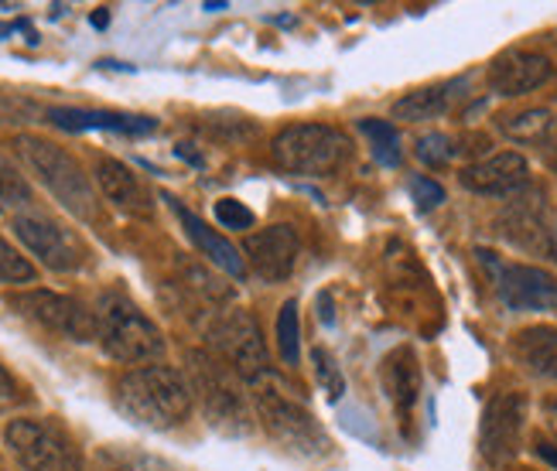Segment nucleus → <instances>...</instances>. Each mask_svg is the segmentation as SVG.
<instances>
[{
	"instance_id": "obj_16",
	"label": "nucleus",
	"mask_w": 557,
	"mask_h": 471,
	"mask_svg": "<svg viewBox=\"0 0 557 471\" xmlns=\"http://www.w3.org/2000/svg\"><path fill=\"white\" fill-rule=\"evenodd\" d=\"M96 185H100V191L107 195V202H113L120 212H127V215L148 219L154 209L148 188H144L134 171L116 158L96 161Z\"/></svg>"
},
{
	"instance_id": "obj_12",
	"label": "nucleus",
	"mask_w": 557,
	"mask_h": 471,
	"mask_svg": "<svg viewBox=\"0 0 557 471\" xmlns=\"http://www.w3.org/2000/svg\"><path fill=\"white\" fill-rule=\"evenodd\" d=\"M523 420H527V400L520 393H496L486 404L479 427V448L482 458L490 464H506L513 461L520 451L523 437Z\"/></svg>"
},
{
	"instance_id": "obj_14",
	"label": "nucleus",
	"mask_w": 557,
	"mask_h": 471,
	"mask_svg": "<svg viewBox=\"0 0 557 471\" xmlns=\"http://www.w3.org/2000/svg\"><path fill=\"white\" fill-rule=\"evenodd\" d=\"M554 79V65L547 55L537 52H503L499 59H493L490 65V89L499 96H523L534 92L541 86H547Z\"/></svg>"
},
{
	"instance_id": "obj_29",
	"label": "nucleus",
	"mask_w": 557,
	"mask_h": 471,
	"mask_svg": "<svg viewBox=\"0 0 557 471\" xmlns=\"http://www.w3.org/2000/svg\"><path fill=\"white\" fill-rule=\"evenodd\" d=\"M414 154L428 164V168H445L451 158H455V140L445 137V134H428L418 140Z\"/></svg>"
},
{
	"instance_id": "obj_1",
	"label": "nucleus",
	"mask_w": 557,
	"mask_h": 471,
	"mask_svg": "<svg viewBox=\"0 0 557 471\" xmlns=\"http://www.w3.org/2000/svg\"><path fill=\"white\" fill-rule=\"evenodd\" d=\"M116 404L140 427L172 431L191 413V383L172 365H144L120 380Z\"/></svg>"
},
{
	"instance_id": "obj_20",
	"label": "nucleus",
	"mask_w": 557,
	"mask_h": 471,
	"mask_svg": "<svg viewBox=\"0 0 557 471\" xmlns=\"http://www.w3.org/2000/svg\"><path fill=\"white\" fill-rule=\"evenodd\" d=\"M48 120L65 131H120V134H151V116H124V113H89V110H48Z\"/></svg>"
},
{
	"instance_id": "obj_35",
	"label": "nucleus",
	"mask_w": 557,
	"mask_h": 471,
	"mask_svg": "<svg viewBox=\"0 0 557 471\" xmlns=\"http://www.w3.org/2000/svg\"><path fill=\"white\" fill-rule=\"evenodd\" d=\"M322 318L332 325V301H329V294H322Z\"/></svg>"
},
{
	"instance_id": "obj_31",
	"label": "nucleus",
	"mask_w": 557,
	"mask_h": 471,
	"mask_svg": "<svg viewBox=\"0 0 557 471\" xmlns=\"http://www.w3.org/2000/svg\"><path fill=\"white\" fill-rule=\"evenodd\" d=\"M215 219H220L226 230H250L253 226V212L244 202H236V198H220V202H215Z\"/></svg>"
},
{
	"instance_id": "obj_6",
	"label": "nucleus",
	"mask_w": 557,
	"mask_h": 471,
	"mask_svg": "<svg viewBox=\"0 0 557 471\" xmlns=\"http://www.w3.org/2000/svg\"><path fill=\"white\" fill-rule=\"evenodd\" d=\"M188 376H191V393H199L212 427H220L226 434L250 431V413L244 396L236 389V373L220 356L188 352Z\"/></svg>"
},
{
	"instance_id": "obj_23",
	"label": "nucleus",
	"mask_w": 557,
	"mask_h": 471,
	"mask_svg": "<svg viewBox=\"0 0 557 471\" xmlns=\"http://www.w3.org/2000/svg\"><path fill=\"white\" fill-rule=\"evenodd\" d=\"M503 134L510 140H520V144H541L547 140L554 120L547 110H523V113H513V116H503L499 120Z\"/></svg>"
},
{
	"instance_id": "obj_17",
	"label": "nucleus",
	"mask_w": 557,
	"mask_h": 471,
	"mask_svg": "<svg viewBox=\"0 0 557 471\" xmlns=\"http://www.w3.org/2000/svg\"><path fill=\"white\" fill-rule=\"evenodd\" d=\"M164 202H172V209H175V215L182 219V226H185L188 239L199 246L202 257H206L209 263H215L220 270H226V274L236 277V281H239V277H247V260H244V253H239L230 239H223L220 233H212L196 212H188L182 202H175L172 195H164Z\"/></svg>"
},
{
	"instance_id": "obj_27",
	"label": "nucleus",
	"mask_w": 557,
	"mask_h": 471,
	"mask_svg": "<svg viewBox=\"0 0 557 471\" xmlns=\"http://www.w3.org/2000/svg\"><path fill=\"white\" fill-rule=\"evenodd\" d=\"M311 362H314V380H319L325 396H329V400H338V396L346 393V376H343V369H338V362L332 359V352L314 349Z\"/></svg>"
},
{
	"instance_id": "obj_3",
	"label": "nucleus",
	"mask_w": 557,
	"mask_h": 471,
	"mask_svg": "<svg viewBox=\"0 0 557 471\" xmlns=\"http://www.w3.org/2000/svg\"><path fill=\"white\" fill-rule=\"evenodd\" d=\"M17 151L24 164L38 175V182L55 195V202H62L65 212H72L83 222L100 219V202H96V191L76 158L38 137H17Z\"/></svg>"
},
{
	"instance_id": "obj_18",
	"label": "nucleus",
	"mask_w": 557,
	"mask_h": 471,
	"mask_svg": "<svg viewBox=\"0 0 557 471\" xmlns=\"http://www.w3.org/2000/svg\"><path fill=\"white\" fill-rule=\"evenodd\" d=\"M383 389H386V396H391L397 417L407 424L410 413H414V407H418V396H421V365H418L414 352L394 349L383 359Z\"/></svg>"
},
{
	"instance_id": "obj_34",
	"label": "nucleus",
	"mask_w": 557,
	"mask_h": 471,
	"mask_svg": "<svg viewBox=\"0 0 557 471\" xmlns=\"http://www.w3.org/2000/svg\"><path fill=\"white\" fill-rule=\"evenodd\" d=\"M537 455H541L544 461H550V464L557 468V448H554V444H544V441H541V444H537Z\"/></svg>"
},
{
	"instance_id": "obj_9",
	"label": "nucleus",
	"mask_w": 557,
	"mask_h": 471,
	"mask_svg": "<svg viewBox=\"0 0 557 471\" xmlns=\"http://www.w3.org/2000/svg\"><path fill=\"white\" fill-rule=\"evenodd\" d=\"M479 263L499 294V301L513 311H547L557 308V281L541 267L530 263H503L496 253L479 250Z\"/></svg>"
},
{
	"instance_id": "obj_4",
	"label": "nucleus",
	"mask_w": 557,
	"mask_h": 471,
	"mask_svg": "<svg viewBox=\"0 0 557 471\" xmlns=\"http://www.w3.org/2000/svg\"><path fill=\"white\" fill-rule=\"evenodd\" d=\"M349 137L338 127H329V123H295V127H284L274 137L271 158L287 175L319 178L332 175L349 161Z\"/></svg>"
},
{
	"instance_id": "obj_32",
	"label": "nucleus",
	"mask_w": 557,
	"mask_h": 471,
	"mask_svg": "<svg viewBox=\"0 0 557 471\" xmlns=\"http://www.w3.org/2000/svg\"><path fill=\"white\" fill-rule=\"evenodd\" d=\"M410 195H414V202H418L421 209H434V206H442V202H445V188H442L438 182L424 178V175L410 178Z\"/></svg>"
},
{
	"instance_id": "obj_21",
	"label": "nucleus",
	"mask_w": 557,
	"mask_h": 471,
	"mask_svg": "<svg viewBox=\"0 0 557 471\" xmlns=\"http://www.w3.org/2000/svg\"><path fill=\"white\" fill-rule=\"evenodd\" d=\"M451 89H458V86L445 83V86H424V89L407 92L404 99H397V103H394V116L407 120V123H424V120L442 116V113H448L451 99H455Z\"/></svg>"
},
{
	"instance_id": "obj_36",
	"label": "nucleus",
	"mask_w": 557,
	"mask_h": 471,
	"mask_svg": "<svg viewBox=\"0 0 557 471\" xmlns=\"http://www.w3.org/2000/svg\"><path fill=\"white\" fill-rule=\"evenodd\" d=\"M92 24H96V28H103V24H107V11H96L92 14Z\"/></svg>"
},
{
	"instance_id": "obj_5",
	"label": "nucleus",
	"mask_w": 557,
	"mask_h": 471,
	"mask_svg": "<svg viewBox=\"0 0 557 471\" xmlns=\"http://www.w3.org/2000/svg\"><path fill=\"white\" fill-rule=\"evenodd\" d=\"M253 407H257L260 427L268 431L287 455L305 458V461H319V458H325L332 451V441L319 427V420H314L301 404L287 400L281 389L257 386Z\"/></svg>"
},
{
	"instance_id": "obj_8",
	"label": "nucleus",
	"mask_w": 557,
	"mask_h": 471,
	"mask_svg": "<svg viewBox=\"0 0 557 471\" xmlns=\"http://www.w3.org/2000/svg\"><path fill=\"white\" fill-rule=\"evenodd\" d=\"M206 342L212 345V352L244 380H260L268 373V349H263V335L257 329L253 314L239 308L223 311L220 318L209 321Z\"/></svg>"
},
{
	"instance_id": "obj_22",
	"label": "nucleus",
	"mask_w": 557,
	"mask_h": 471,
	"mask_svg": "<svg viewBox=\"0 0 557 471\" xmlns=\"http://www.w3.org/2000/svg\"><path fill=\"white\" fill-rule=\"evenodd\" d=\"M503 226H506L503 230L506 239H513L517 246H523V250H550V236L544 230V222L530 206H513L506 212Z\"/></svg>"
},
{
	"instance_id": "obj_26",
	"label": "nucleus",
	"mask_w": 557,
	"mask_h": 471,
	"mask_svg": "<svg viewBox=\"0 0 557 471\" xmlns=\"http://www.w3.org/2000/svg\"><path fill=\"white\" fill-rule=\"evenodd\" d=\"M107 471H178L175 464H168L164 458L144 455V451H127V448H113L103 455Z\"/></svg>"
},
{
	"instance_id": "obj_28",
	"label": "nucleus",
	"mask_w": 557,
	"mask_h": 471,
	"mask_svg": "<svg viewBox=\"0 0 557 471\" xmlns=\"http://www.w3.org/2000/svg\"><path fill=\"white\" fill-rule=\"evenodd\" d=\"M32 281H35V267L0 236V284H32Z\"/></svg>"
},
{
	"instance_id": "obj_25",
	"label": "nucleus",
	"mask_w": 557,
	"mask_h": 471,
	"mask_svg": "<svg viewBox=\"0 0 557 471\" xmlns=\"http://www.w3.org/2000/svg\"><path fill=\"white\" fill-rule=\"evenodd\" d=\"M298 305L295 301H284L281 305V314H277V349H281V359L287 365H298V356H301V338H298Z\"/></svg>"
},
{
	"instance_id": "obj_19",
	"label": "nucleus",
	"mask_w": 557,
	"mask_h": 471,
	"mask_svg": "<svg viewBox=\"0 0 557 471\" xmlns=\"http://www.w3.org/2000/svg\"><path fill=\"white\" fill-rule=\"evenodd\" d=\"M513 356L537 380H557V329L534 325L513 338Z\"/></svg>"
},
{
	"instance_id": "obj_2",
	"label": "nucleus",
	"mask_w": 557,
	"mask_h": 471,
	"mask_svg": "<svg viewBox=\"0 0 557 471\" xmlns=\"http://www.w3.org/2000/svg\"><path fill=\"white\" fill-rule=\"evenodd\" d=\"M96 338H100L110 359L127 365L154 362L164 356V338L158 325L124 294L100 297V305H96Z\"/></svg>"
},
{
	"instance_id": "obj_7",
	"label": "nucleus",
	"mask_w": 557,
	"mask_h": 471,
	"mask_svg": "<svg viewBox=\"0 0 557 471\" xmlns=\"http://www.w3.org/2000/svg\"><path fill=\"white\" fill-rule=\"evenodd\" d=\"M4 441L24 471H83L76 441L55 420L17 417L8 424Z\"/></svg>"
},
{
	"instance_id": "obj_10",
	"label": "nucleus",
	"mask_w": 557,
	"mask_h": 471,
	"mask_svg": "<svg viewBox=\"0 0 557 471\" xmlns=\"http://www.w3.org/2000/svg\"><path fill=\"white\" fill-rule=\"evenodd\" d=\"M14 233L48 270H55V274H72V270H79L89 260L86 243L52 215L21 212L14 215Z\"/></svg>"
},
{
	"instance_id": "obj_38",
	"label": "nucleus",
	"mask_w": 557,
	"mask_h": 471,
	"mask_svg": "<svg viewBox=\"0 0 557 471\" xmlns=\"http://www.w3.org/2000/svg\"><path fill=\"white\" fill-rule=\"evenodd\" d=\"M554 407H557V404H554Z\"/></svg>"
},
{
	"instance_id": "obj_33",
	"label": "nucleus",
	"mask_w": 557,
	"mask_h": 471,
	"mask_svg": "<svg viewBox=\"0 0 557 471\" xmlns=\"http://www.w3.org/2000/svg\"><path fill=\"white\" fill-rule=\"evenodd\" d=\"M17 400H21V386H17V380L8 373V369L0 365V413L11 410Z\"/></svg>"
},
{
	"instance_id": "obj_37",
	"label": "nucleus",
	"mask_w": 557,
	"mask_h": 471,
	"mask_svg": "<svg viewBox=\"0 0 557 471\" xmlns=\"http://www.w3.org/2000/svg\"><path fill=\"white\" fill-rule=\"evenodd\" d=\"M547 161H550V168H554V175H557V144L550 147V154H547Z\"/></svg>"
},
{
	"instance_id": "obj_24",
	"label": "nucleus",
	"mask_w": 557,
	"mask_h": 471,
	"mask_svg": "<svg viewBox=\"0 0 557 471\" xmlns=\"http://www.w3.org/2000/svg\"><path fill=\"white\" fill-rule=\"evenodd\" d=\"M359 127H362V134L373 140V154H376L380 164H386V168L400 164L404 151H400V134H397L394 123H386V120H359Z\"/></svg>"
},
{
	"instance_id": "obj_15",
	"label": "nucleus",
	"mask_w": 557,
	"mask_h": 471,
	"mask_svg": "<svg viewBox=\"0 0 557 471\" xmlns=\"http://www.w3.org/2000/svg\"><path fill=\"white\" fill-rule=\"evenodd\" d=\"M458 178L475 195H513L530 182V164L517 151H503L486 161L469 164Z\"/></svg>"
},
{
	"instance_id": "obj_30",
	"label": "nucleus",
	"mask_w": 557,
	"mask_h": 471,
	"mask_svg": "<svg viewBox=\"0 0 557 471\" xmlns=\"http://www.w3.org/2000/svg\"><path fill=\"white\" fill-rule=\"evenodd\" d=\"M24 202H28V185H24L17 171L0 158V209L24 206Z\"/></svg>"
},
{
	"instance_id": "obj_11",
	"label": "nucleus",
	"mask_w": 557,
	"mask_h": 471,
	"mask_svg": "<svg viewBox=\"0 0 557 471\" xmlns=\"http://www.w3.org/2000/svg\"><path fill=\"white\" fill-rule=\"evenodd\" d=\"M11 308L35 321L38 329L55 332L69 342H92L96 338V314L86 311L79 301H72L65 294H52V290H24L11 297Z\"/></svg>"
},
{
	"instance_id": "obj_13",
	"label": "nucleus",
	"mask_w": 557,
	"mask_h": 471,
	"mask_svg": "<svg viewBox=\"0 0 557 471\" xmlns=\"http://www.w3.org/2000/svg\"><path fill=\"white\" fill-rule=\"evenodd\" d=\"M298 253H301V243H298L295 226H268L244 243L247 263L253 267V274L268 284H281L295 274Z\"/></svg>"
}]
</instances>
